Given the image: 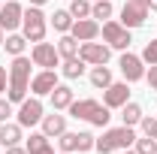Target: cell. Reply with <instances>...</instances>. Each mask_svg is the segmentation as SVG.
Listing matches in <instances>:
<instances>
[{
  "mask_svg": "<svg viewBox=\"0 0 157 154\" xmlns=\"http://www.w3.org/2000/svg\"><path fill=\"white\" fill-rule=\"evenodd\" d=\"M30 67H33V60L27 58V55H18V58H12V64H9V88H6V97L15 106L30 91V79H33V70Z\"/></svg>",
  "mask_w": 157,
  "mask_h": 154,
  "instance_id": "6da1fadb",
  "label": "cell"
},
{
  "mask_svg": "<svg viewBox=\"0 0 157 154\" xmlns=\"http://www.w3.org/2000/svg\"><path fill=\"white\" fill-rule=\"evenodd\" d=\"M136 142V130L133 127H106L103 136L97 139V145H94V151L100 154H115V151H124V148H130Z\"/></svg>",
  "mask_w": 157,
  "mask_h": 154,
  "instance_id": "7a4b0ae2",
  "label": "cell"
},
{
  "mask_svg": "<svg viewBox=\"0 0 157 154\" xmlns=\"http://www.w3.org/2000/svg\"><path fill=\"white\" fill-rule=\"evenodd\" d=\"M21 33L27 37V42H42L48 33V15L42 12V6H27L21 15Z\"/></svg>",
  "mask_w": 157,
  "mask_h": 154,
  "instance_id": "3957f363",
  "label": "cell"
},
{
  "mask_svg": "<svg viewBox=\"0 0 157 154\" xmlns=\"http://www.w3.org/2000/svg\"><path fill=\"white\" fill-rule=\"evenodd\" d=\"M100 33H103V42H106L109 48H118V52H127V48H130V42H133L130 27H124L121 21H112V18L100 24Z\"/></svg>",
  "mask_w": 157,
  "mask_h": 154,
  "instance_id": "277c9868",
  "label": "cell"
},
{
  "mask_svg": "<svg viewBox=\"0 0 157 154\" xmlns=\"http://www.w3.org/2000/svg\"><path fill=\"white\" fill-rule=\"evenodd\" d=\"M45 115V106H42V97H24L18 103V112H15V121H18L21 127H36L39 121Z\"/></svg>",
  "mask_w": 157,
  "mask_h": 154,
  "instance_id": "5b68a950",
  "label": "cell"
},
{
  "mask_svg": "<svg viewBox=\"0 0 157 154\" xmlns=\"http://www.w3.org/2000/svg\"><path fill=\"white\" fill-rule=\"evenodd\" d=\"M30 60H33V67L39 70H58L60 67V55H58V45L55 42H33V48H30Z\"/></svg>",
  "mask_w": 157,
  "mask_h": 154,
  "instance_id": "8992f818",
  "label": "cell"
},
{
  "mask_svg": "<svg viewBox=\"0 0 157 154\" xmlns=\"http://www.w3.org/2000/svg\"><path fill=\"white\" fill-rule=\"evenodd\" d=\"M78 58L85 60L88 67H100V64H109V58H112V48H109L106 42L91 39V42H82V45H78Z\"/></svg>",
  "mask_w": 157,
  "mask_h": 154,
  "instance_id": "52a82bcc",
  "label": "cell"
},
{
  "mask_svg": "<svg viewBox=\"0 0 157 154\" xmlns=\"http://www.w3.org/2000/svg\"><path fill=\"white\" fill-rule=\"evenodd\" d=\"M148 12H151V6H145V3H136V0H127L124 6H121V24L124 27H130V30H136L142 27L145 21H148Z\"/></svg>",
  "mask_w": 157,
  "mask_h": 154,
  "instance_id": "ba28073f",
  "label": "cell"
},
{
  "mask_svg": "<svg viewBox=\"0 0 157 154\" xmlns=\"http://www.w3.org/2000/svg\"><path fill=\"white\" fill-rule=\"evenodd\" d=\"M118 70H121V76L124 82H142L145 79V60L139 58V55H130V52H121V58H118Z\"/></svg>",
  "mask_w": 157,
  "mask_h": 154,
  "instance_id": "9c48e42d",
  "label": "cell"
},
{
  "mask_svg": "<svg viewBox=\"0 0 157 154\" xmlns=\"http://www.w3.org/2000/svg\"><path fill=\"white\" fill-rule=\"evenodd\" d=\"M21 15H24V6H21L18 0L3 3V6H0V27H3L6 33H15L21 27Z\"/></svg>",
  "mask_w": 157,
  "mask_h": 154,
  "instance_id": "30bf717a",
  "label": "cell"
},
{
  "mask_svg": "<svg viewBox=\"0 0 157 154\" xmlns=\"http://www.w3.org/2000/svg\"><path fill=\"white\" fill-rule=\"evenodd\" d=\"M58 85V70H39L30 79V94L33 97H48Z\"/></svg>",
  "mask_w": 157,
  "mask_h": 154,
  "instance_id": "8fae6325",
  "label": "cell"
},
{
  "mask_svg": "<svg viewBox=\"0 0 157 154\" xmlns=\"http://www.w3.org/2000/svg\"><path fill=\"white\" fill-rule=\"evenodd\" d=\"M127 100H130V82H112L103 91V106H109V109H121Z\"/></svg>",
  "mask_w": 157,
  "mask_h": 154,
  "instance_id": "7c38bea8",
  "label": "cell"
},
{
  "mask_svg": "<svg viewBox=\"0 0 157 154\" xmlns=\"http://www.w3.org/2000/svg\"><path fill=\"white\" fill-rule=\"evenodd\" d=\"M70 33H73L78 42H91V39L100 37V21L97 18H76L73 27H70Z\"/></svg>",
  "mask_w": 157,
  "mask_h": 154,
  "instance_id": "4fadbf2b",
  "label": "cell"
},
{
  "mask_svg": "<svg viewBox=\"0 0 157 154\" xmlns=\"http://www.w3.org/2000/svg\"><path fill=\"white\" fill-rule=\"evenodd\" d=\"M39 127H42V133L48 136V139H58L67 130V115H58V109H52V115H42Z\"/></svg>",
  "mask_w": 157,
  "mask_h": 154,
  "instance_id": "5bb4252c",
  "label": "cell"
},
{
  "mask_svg": "<svg viewBox=\"0 0 157 154\" xmlns=\"http://www.w3.org/2000/svg\"><path fill=\"white\" fill-rule=\"evenodd\" d=\"M100 106V100H94V97H85V100H73L70 103V118H76V121H91V115H94V109Z\"/></svg>",
  "mask_w": 157,
  "mask_h": 154,
  "instance_id": "9a60e30c",
  "label": "cell"
},
{
  "mask_svg": "<svg viewBox=\"0 0 157 154\" xmlns=\"http://www.w3.org/2000/svg\"><path fill=\"white\" fill-rule=\"evenodd\" d=\"M48 100H52V109H58V112H63V109H70V103L76 100V91L70 88V85H55V91L48 94Z\"/></svg>",
  "mask_w": 157,
  "mask_h": 154,
  "instance_id": "2e32d148",
  "label": "cell"
},
{
  "mask_svg": "<svg viewBox=\"0 0 157 154\" xmlns=\"http://www.w3.org/2000/svg\"><path fill=\"white\" fill-rule=\"evenodd\" d=\"M21 130H24V127H21L18 121H3V124H0V145H3V148L18 145L21 139H24V136H21Z\"/></svg>",
  "mask_w": 157,
  "mask_h": 154,
  "instance_id": "e0dca14e",
  "label": "cell"
},
{
  "mask_svg": "<svg viewBox=\"0 0 157 154\" xmlns=\"http://www.w3.org/2000/svg\"><path fill=\"white\" fill-rule=\"evenodd\" d=\"M24 148H27V154H55V148H52V139L42 133H30L27 136V142H24Z\"/></svg>",
  "mask_w": 157,
  "mask_h": 154,
  "instance_id": "ac0fdd59",
  "label": "cell"
},
{
  "mask_svg": "<svg viewBox=\"0 0 157 154\" xmlns=\"http://www.w3.org/2000/svg\"><path fill=\"white\" fill-rule=\"evenodd\" d=\"M88 82H91V88H97V91H106L115 79H112V70L106 67V64H100V67H91V73H88Z\"/></svg>",
  "mask_w": 157,
  "mask_h": 154,
  "instance_id": "d6986e66",
  "label": "cell"
},
{
  "mask_svg": "<svg viewBox=\"0 0 157 154\" xmlns=\"http://www.w3.org/2000/svg\"><path fill=\"white\" fill-rule=\"evenodd\" d=\"M55 45H58L60 60H70V58H78V45H82V42H78L73 33H60V39L55 42Z\"/></svg>",
  "mask_w": 157,
  "mask_h": 154,
  "instance_id": "ffe728a7",
  "label": "cell"
},
{
  "mask_svg": "<svg viewBox=\"0 0 157 154\" xmlns=\"http://www.w3.org/2000/svg\"><path fill=\"white\" fill-rule=\"evenodd\" d=\"M142 106L139 103H133V100H127L124 106H121V124L124 127H139V121H142Z\"/></svg>",
  "mask_w": 157,
  "mask_h": 154,
  "instance_id": "44dd1931",
  "label": "cell"
},
{
  "mask_svg": "<svg viewBox=\"0 0 157 154\" xmlns=\"http://www.w3.org/2000/svg\"><path fill=\"white\" fill-rule=\"evenodd\" d=\"M73 15H70V9H55L52 15H48V24L58 30V33H70V27H73Z\"/></svg>",
  "mask_w": 157,
  "mask_h": 154,
  "instance_id": "7402d4cb",
  "label": "cell"
},
{
  "mask_svg": "<svg viewBox=\"0 0 157 154\" xmlns=\"http://www.w3.org/2000/svg\"><path fill=\"white\" fill-rule=\"evenodd\" d=\"M3 48H6V55L18 58V55H24V48H27V37H24V33H6Z\"/></svg>",
  "mask_w": 157,
  "mask_h": 154,
  "instance_id": "603a6c76",
  "label": "cell"
},
{
  "mask_svg": "<svg viewBox=\"0 0 157 154\" xmlns=\"http://www.w3.org/2000/svg\"><path fill=\"white\" fill-rule=\"evenodd\" d=\"M112 15H115L112 0H94V3H91V18H97L100 24H103V21H109Z\"/></svg>",
  "mask_w": 157,
  "mask_h": 154,
  "instance_id": "cb8c5ba5",
  "label": "cell"
},
{
  "mask_svg": "<svg viewBox=\"0 0 157 154\" xmlns=\"http://www.w3.org/2000/svg\"><path fill=\"white\" fill-rule=\"evenodd\" d=\"M85 67H88V64L82 58H70V60L60 64V73H63V79H82L85 76Z\"/></svg>",
  "mask_w": 157,
  "mask_h": 154,
  "instance_id": "d4e9b609",
  "label": "cell"
},
{
  "mask_svg": "<svg viewBox=\"0 0 157 154\" xmlns=\"http://www.w3.org/2000/svg\"><path fill=\"white\" fill-rule=\"evenodd\" d=\"M109 121H112V109L100 103L97 109H94V115H91V121H88V124H94V127H109Z\"/></svg>",
  "mask_w": 157,
  "mask_h": 154,
  "instance_id": "484cf974",
  "label": "cell"
},
{
  "mask_svg": "<svg viewBox=\"0 0 157 154\" xmlns=\"http://www.w3.org/2000/svg\"><path fill=\"white\" fill-rule=\"evenodd\" d=\"M70 15L73 18H91V0H70Z\"/></svg>",
  "mask_w": 157,
  "mask_h": 154,
  "instance_id": "4316f807",
  "label": "cell"
},
{
  "mask_svg": "<svg viewBox=\"0 0 157 154\" xmlns=\"http://www.w3.org/2000/svg\"><path fill=\"white\" fill-rule=\"evenodd\" d=\"M133 148H136V154H157V139H151V136H142L136 142H133Z\"/></svg>",
  "mask_w": 157,
  "mask_h": 154,
  "instance_id": "83f0119b",
  "label": "cell"
},
{
  "mask_svg": "<svg viewBox=\"0 0 157 154\" xmlns=\"http://www.w3.org/2000/svg\"><path fill=\"white\" fill-rule=\"evenodd\" d=\"M139 130H142V136H151V139H157V118H154V115H142V121H139Z\"/></svg>",
  "mask_w": 157,
  "mask_h": 154,
  "instance_id": "f1b7e54d",
  "label": "cell"
},
{
  "mask_svg": "<svg viewBox=\"0 0 157 154\" xmlns=\"http://www.w3.org/2000/svg\"><path fill=\"white\" fill-rule=\"evenodd\" d=\"M139 58L145 60L148 67L157 64V39H148V42H145V48H142V55H139Z\"/></svg>",
  "mask_w": 157,
  "mask_h": 154,
  "instance_id": "f546056e",
  "label": "cell"
},
{
  "mask_svg": "<svg viewBox=\"0 0 157 154\" xmlns=\"http://www.w3.org/2000/svg\"><path fill=\"white\" fill-rule=\"evenodd\" d=\"M12 115H15V103H9V97H0V124L9 121Z\"/></svg>",
  "mask_w": 157,
  "mask_h": 154,
  "instance_id": "4dcf8cb0",
  "label": "cell"
},
{
  "mask_svg": "<svg viewBox=\"0 0 157 154\" xmlns=\"http://www.w3.org/2000/svg\"><path fill=\"white\" fill-rule=\"evenodd\" d=\"M145 82H148L151 91H157V64H151V67L145 70Z\"/></svg>",
  "mask_w": 157,
  "mask_h": 154,
  "instance_id": "1f68e13d",
  "label": "cell"
},
{
  "mask_svg": "<svg viewBox=\"0 0 157 154\" xmlns=\"http://www.w3.org/2000/svg\"><path fill=\"white\" fill-rule=\"evenodd\" d=\"M6 88H9V70H6V67H0V97L6 94Z\"/></svg>",
  "mask_w": 157,
  "mask_h": 154,
  "instance_id": "d6a6232c",
  "label": "cell"
},
{
  "mask_svg": "<svg viewBox=\"0 0 157 154\" xmlns=\"http://www.w3.org/2000/svg\"><path fill=\"white\" fill-rule=\"evenodd\" d=\"M6 154H27V148H24V145H9Z\"/></svg>",
  "mask_w": 157,
  "mask_h": 154,
  "instance_id": "836d02e7",
  "label": "cell"
},
{
  "mask_svg": "<svg viewBox=\"0 0 157 154\" xmlns=\"http://www.w3.org/2000/svg\"><path fill=\"white\" fill-rule=\"evenodd\" d=\"M48 0H30V6H45Z\"/></svg>",
  "mask_w": 157,
  "mask_h": 154,
  "instance_id": "e575fe53",
  "label": "cell"
},
{
  "mask_svg": "<svg viewBox=\"0 0 157 154\" xmlns=\"http://www.w3.org/2000/svg\"><path fill=\"white\" fill-rule=\"evenodd\" d=\"M136 3H145V6H151V9H154V3H157V0H136Z\"/></svg>",
  "mask_w": 157,
  "mask_h": 154,
  "instance_id": "d590c367",
  "label": "cell"
},
{
  "mask_svg": "<svg viewBox=\"0 0 157 154\" xmlns=\"http://www.w3.org/2000/svg\"><path fill=\"white\" fill-rule=\"evenodd\" d=\"M3 39H6V30L0 27V48H3Z\"/></svg>",
  "mask_w": 157,
  "mask_h": 154,
  "instance_id": "8d00e7d4",
  "label": "cell"
},
{
  "mask_svg": "<svg viewBox=\"0 0 157 154\" xmlns=\"http://www.w3.org/2000/svg\"><path fill=\"white\" fill-rule=\"evenodd\" d=\"M121 154H136V148H124V151H121Z\"/></svg>",
  "mask_w": 157,
  "mask_h": 154,
  "instance_id": "74e56055",
  "label": "cell"
},
{
  "mask_svg": "<svg viewBox=\"0 0 157 154\" xmlns=\"http://www.w3.org/2000/svg\"><path fill=\"white\" fill-rule=\"evenodd\" d=\"M58 154H70V151H58Z\"/></svg>",
  "mask_w": 157,
  "mask_h": 154,
  "instance_id": "f35d334b",
  "label": "cell"
},
{
  "mask_svg": "<svg viewBox=\"0 0 157 154\" xmlns=\"http://www.w3.org/2000/svg\"><path fill=\"white\" fill-rule=\"evenodd\" d=\"M0 6H3V3H0Z\"/></svg>",
  "mask_w": 157,
  "mask_h": 154,
  "instance_id": "ab89813d",
  "label": "cell"
},
{
  "mask_svg": "<svg viewBox=\"0 0 157 154\" xmlns=\"http://www.w3.org/2000/svg\"><path fill=\"white\" fill-rule=\"evenodd\" d=\"M91 3H94V0H91Z\"/></svg>",
  "mask_w": 157,
  "mask_h": 154,
  "instance_id": "60d3db41",
  "label": "cell"
}]
</instances>
